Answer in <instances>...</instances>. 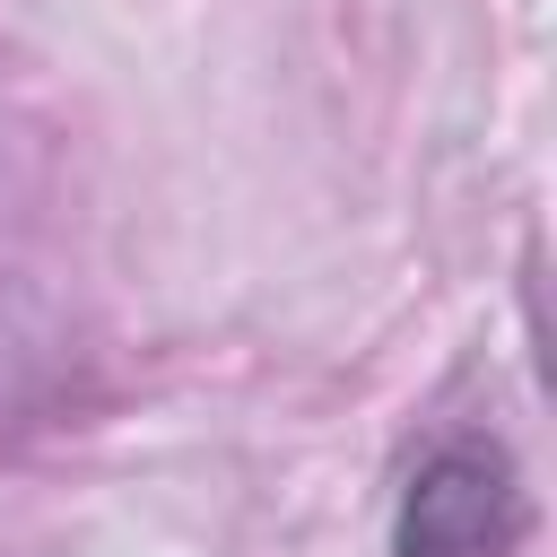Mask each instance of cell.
Segmentation results:
<instances>
[{"instance_id": "cell-1", "label": "cell", "mask_w": 557, "mask_h": 557, "mask_svg": "<svg viewBox=\"0 0 557 557\" xmlns=\"http://www.w3.org/2000/svg\"><path fill=\"white\" fill-rule=\"evenodd\" d=\"M522 487L496 444H435L392 513V557H513Z\"/></svg>"}]
</instances>
